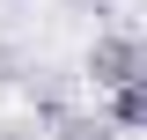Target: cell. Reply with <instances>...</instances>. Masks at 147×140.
Returning a JSON list of instances; mask_svg holds the SVG:
<instances>
[{
  "label": "cell",
  "mask_w": 147,
  "mask_h": 140,
  "mask_svg": "<svg viewBox=\"0 0 147 140\" xmlns=\"http://www.w3.org/2000/svg\"><path fill=\"white\" fill-rule=\"evenodd\" d=\"M88 81H96V88L147 81V30H103V37L88 44Z\"/></svg>",
  "instance_id": "cell-1"
},
{
  "label": "cell",
  "mask_w": 147,
  "mask_h": 140,
  "mask_svg": "<svg viewBox=\"0 0 147 140\" xmlns=\"http://www.w3.org/2000/svg\"><path fill=\"white\" fill-rule=\"evenodd\" d=\"M44 133L52 140H118V125H110V111H59Z\"/></svg>",
  "instance_id": "cell-2"
},
{
  "label": "cell",
  "mask_w": 147,
  "mask_h": 140,
  "mask_svg": "<svg viewBox=\"0 0 147 140\" xmlns=\"http://www.w3.org/2000/svg\"><path fill=\"white\" fill-rule=\"evenodd\" d=\"M110 125H118V133H147V81L110 88Z\"/></svg>",
  "instance_id": "cell-3"
}]
</instances>
